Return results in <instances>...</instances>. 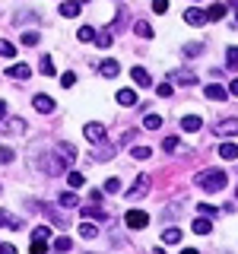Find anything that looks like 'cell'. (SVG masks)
Instances as JSON below:
<instances>
[{"label":"cell","instance_id":"37","mask_svg":"<svg viewBox=\"0 0 238 254\" xmlns=\"http://www.w3.org/2000/svg\"><path fill=\"white\" fill-rule=\"evenodd\" d=\"M197 210H200V216H206V219H213V216H216V206H213V203H200V206H197Z\"/></svg>","mask_w":238,"mask_h":254},{"label":"cell","instance_id":"32","mask_svg":"<svg viewBox=\"0 0 238 254\" xmlns=\"http://www.w3.org/2000/svg\"><path fill=\"white\" fill-rule=\"evenodd\" d=\"M32 238H38V242H48V238H51V229H48V226L32 229Z\"/></svg>","mask_w":238,"mask_h":254},{"label":"cell","instance_id":"46","mask_svg":"<svg viewBox=\"0 0 238 254\" xmlns=\"http://www.w3.org/2000/svg\"><path fill=\"white\" fill-rule=\"evenodd\" d=\"M200 51H203V45H187V48H184V54H187V58H197Z\"/></svg>","mask_w":238,"mask_h":254},{"label":"cell","instance_id":"21","mask_svg":"<svg viewBox=\"0 0 238 254\" xmlns=\"http://www.w3.org/2000/svg\"><path fill=\"white\" fill-rule=\"evenodd\" d=\"M219 156L226 159V162H232V159H238V146H235V143H222V146H219Z\"/></svg>","mask_w":238,"mask_h":254},{"label":"cell","instance_id":"50","mask_svg":"<svg viewBox=\"0 0 238 254\" xmlns=\"http://www.w3.org/2000/svg\"><path fill=\"white\" fill-rule=\"evenodd\" d=\"M229 92H232V95H238V76L232 79V86H229Z\"/></svg>","mask_w":238,"mask_h":254},{"label":"cell","instance_id":"52","mask_svg":"<svg viewBox=\"0 0 238 254\" xmlns=\"http://www.w3.org/2000/svg\"><path fill=\"white\" fill-rule=\"evenodd\" d=\"M181 254H200L197 248H181Z\"/></svg>","mask_w":238,"mask_h":254},{"label":"cell","instance_id":"31","mask_svg":"<svg viewBox=\"0 0 238 254\" xmlns=\"http://www.w3.org/2000/svg\"><path fill=\"white\" fill-rule=\"evenodd\" d=\"M226 64H229V70H238V48H229L226 51Z\"/></svg>","mask_w":238,"mask_h":254},{"label":"cell","instance_id":"15","mask_svg":"<svg viewBox=\"0 0 238 254\" xmlns=\"http://www.w3.org/2000/svg\"><path fill=\"white\" fill-rule=\"evenodd\" d=\"M79 0H67V3H60V16H67V19H73V16H79Z\"/></svg>","mask_w":238,"mask_h":254},{"label":"cell","instance_id":"26","mask_svg":"<svg viewBox=\"0 0 238 254\" xmlns=\"http://www.w3.org/2000/svg\"><path fill=\"white\" fill-rule=\"evenodd\" d=\"M60 203H63V210H73V206H79V200H76V194H73V190L60 194Z\"/></svg>","mask_w":238,"mask_h":254},{"label":"cell","instance_id":"49","mask_svg":"<svg viewBox=\"0 0 238 254\" xmlns=\"http://www.w3.org/2000/svg\"><path fill=\"white\" fill-rule=\"evenodd\" d=\"M0 254H19V251H16V245H0Z\"/></svg>","mask_w":238,"mask_h":254},{"label":"cell","instance_id":"41","mask_svg":"<svg viewBox=\"0 0 238 254\" xmlns=\"http://www.w3.org/2000/svg\"><path fill=\"white\" fill-rule=\"evenodd\" d=\"M162 149H165V153H175V149H178V137H165L162 140Z\"/></svg>","mask_w":238,"mask_h":254},{"label":"cell","instance_id":"12","mask_svg":"<svg viewBox=\"0 0 238 254\" xmlns=\"http://www.w3.org/2000/svg\"><path fill=\"white\" fill-rule=\"evenodd\" d=\"M99 70H102V76H118V73H121V64H118L115 58H105L99 64Z\"/></svg>","mask_w":238,"mask_h":254},{"label":"cell","instance_id":"38","mask_svg":"<svg viewBox=\"0 0 238 254\" xmlns=\"http://www.w3.org/2000/svg\"><path fill=\"white\" fill-rule=\"evenodd\" d=\"M0 54H3V58H13V54H16L13 42H6V38H0Z\"/></svg>","mask_w":238,"mask_h":254},{"label":"cell","instance_id":"1","mask_svg":"<svg viewBox=\"0 0 238 254\" xmlns=\"http://www.w3.org/2000/svg\"><path fill=\"white\" fill-rule=\"evenodd\" d=\"M194 185L203 188V190H222V188L229 185V175L222 172V169H203V172L194 178Z\"/></svg>","mask_w":238,"mask_h":254},{"label":"cell","instance_id":"36","mask_svg":"<svg viewBox=\"0 0 238 254\" xmlns=\"http://www.w3.org/2000/svg\"><path fill=\"white\" fill-rule=\"evenodd\" d=\"M29 251H32V254H48V242H38V238H32Z\"/></svg>","mask_w":238,"mask_h":254},{"label":"cell","instance_id":"20","mask_svg":"<svg viewBox=\"0 0 238 254\" xmlns=\"http://www.w3.org/2000/svg\"><path fill=\"white\" fill-rule=\"evenodd\" d=\"M92 156L99 159V162H105V159H111V156H115V146H111V143H99V149H95Z\"/></svg>","mask_w":238,"mask_h":254},{"label":"cell","instance_id":"34","mask_svg":"<svg viewBox=\"0 0 238 254\" xmlns=\"http://www.w3.org/2000/svg\"><path fill=\"white\" fill-rule=\"evenodd\" d=\"M42 73H45V76H54V61H51V54H45V58H42Z\"/></svg>","mask_w":238,"mask_h":254},{"label":"cell","instance_id":"10","mask_svg":"<svg viewBox=\"0 0 238 254\" xmlns=\"http://www.w3.org/2000/svg\"><path fill=\"white\" fill-rule=\"evenodd\" d=\"M6 76H13V79H19V83H22V79L32 76V67H29V64H13V67L6 70Z\"/></svg>","mask_w":238,"mask_h":254},{"label":"cell","instance_id":"43","mask_svg":"<svg viewBox=\"0 0 238 254\" xmlns=\"http://www.w3.org/2000/svg\"><path fill=\"white\" fill-rule=\"evenodd\" d=\"M6 162H13V149L10 146H0V165H6Z\"/></svg>","mask_w":238,"mask_h":254},{"label":"cell","instance_id":"24","mask_svg":"<svg viewBox=\"0 0 238 254\" xmlns=\"http://www.w3.org/2000/svg\"><path fill=\"white\" fill-rule=\"evenodd\" d=\"M83 219H105V210H99V206H83Z\"/></svg>","mask_w":238,"mask_h":254},{"label":"cell","instance_id":"9","mask_svg":"<svg viewBox=\"0 0 238 254\" xmlns=\"http://www.w3.org/2000/svg\"><path fill=\"white\" fill-rule=\"evenodd\" d=\"M200 127H203V118H200V115L181 118V130H184V133H194V130H200Z\"/></svg>","mask_w":238,"mask_h":254},{"label":"cell","instance_id":"47","mask_svg":"<svg viewBox=\"0 0 238 254\" xmlns=\"http://www.w3.org/2000/svg\"><path fill=\"white\" fill-rule=\"evenodd\" d=\"M73 83H76V73H63V76H60V86H67V89H70Z\"/></svg>","mask_w":238,"mask_h":254},{"label":"cell","instance_id":"55","mask_svg":"<svg viewBox=\"0 0 238 254\" xmlns=\"http://www.w3.org/2000/svg\"><path fill=\"white\" fill-rule=\"evenodd\" d=\"M79 3H89V0H79Z\"/></svg>","mask_w":238,"mask_h":254},{"label":"cell","instance_id":"33","mask_svg":"<svg viewBox=\"0 0 238 254\" xmlns=\"http://www.w3.org/2000/svg\"><path fill=\"white\" fill-rule=\"evenodd\" d=\"M172 92H175V86H172V83H159V86H156V95H159V99H169Z\"/></svg>","mask_w":238,"mask_h":254},{"label":"cell","instance_id":"54","mask_svg":"<svg viewBox=\"0 0 238 254\" xmlns=\"http://www.w3.org/2000/svg\"><path fill=\"white\" fill-rule=\"evenodd\" d=\"M232 3H235V19H238V0H232Z\"/></svg>","mask_w":238,"mask_h":254},{"label":"cell","instance_id":"4","mask_svg":"<svg viewBox=\"0 0 238 254\" xmlns=\"http://www.w3.org/2000/svg\"><path fill=\"white\" fill-rule=\"evenodd\" d=\"M216 137H238V118H226V121L216 124Z\"/></svg>","mask_w":238,"mask_h":254},{"label":"cell","instance_id":"29","mask_svg":"<svg viewBox=\"0 0 238 254\" xmlns=\"http://www.w3.org/2000/svg\"><path fill=\"white\" fill-rule=\"evenodd\" d=\"M133 32H137L140 38H153V26H149V22H143V19L137 22V26H133Z\"/></svg>","mask_w":238,"mask_h":254},{"label":"cell","instance_id":"22","mask_svg":"<svg viewBox=\"0 0 238 254\" xmlns=\"http://www.w3.org/2000/svg\"><path fill=\"white\" fill-rule=\"evenodd\" d=\"M190 229H194V232H197V235H210V229H213V222H210V219H206V216H200V219H194V226H190Z\"/></svg>","mask_w":238,"mask_h":254},{"label":"cell","instance_id":"23","mask_svg":"<svg viewBox=\"0 0 238 254\" xmlns=\"http://www.w3.org/2000/svg\"><path fill=\"white\" fill-rule=\"evenodd\" d=\"M162 242L165 245H178L181 242V229H162Z\"/></svg>","mask_w":238,"mask_h":254},{"label":"cell","instance_id":"27","mask_svg":"<svg viewBox=\"0 0 238 254\" xmlns=\"http://www.w3.org/2000/svg\"><path fill=\"white\" fill-rule=\"evenodd\" d=\"M143 127H146V130H159V127H162V118H159V115H146V118H143Z\"/></svg>","mask_w":238,"mask_h":254},{"label":"cell","instance_id":"48","mask_svg":"<svg viewBox=\"0 0 238 254\" xmlns=\"http://www.w3.org/2000/svg\"><path fill=\"white\" fill-rule=\"evenodd\" d=\"M95 42H99V48H108V45H111V35H108V32H102Z\"/></svg>","mask_w":238,"mask_h":254},{"label":"cell","instance_id":"16","mask_svg":"<svg viewBox=\"0 0 238 254\" xmlns=\"http://www.w3.org/2000/svg\"><path fill=\"white\" fill-rule=\"evenodd\" d=\"M95 235H99V226H95V222H89V219L79 222V238H95Z\"/></svg>","mask_w":238,"mask_h":254},{"label":"cell","instance_id":"13","mask_svg":"<svg viewBox=\"0 0 238 254\" xmlns=\"http://www.w3.org/2000/svg\"><path fill=\"white\" fill-rule=\"evenodd\" d=\"M58 153H60L63 162H67V169L76 162V149H73V143H60V146H58Z\"/></svg>","mask_w":238,"mask_h":254},{"label":"cell","instance_id":"18","mask_svg":"<svg viewBox=\"0 0 238 254\" xmlns=\"http://www.w3.org/2000/svg\"><path fill=\"white\" fill-rule=\"evenodd\" d=\"M118 102H121L124 108H133V105H137V92H133V89H121V92H118Z\"/></svg>","mask_w":238,"mask_h":254},{"label":"cell","instance_id":"6","mask_svg":"<svg viewBox=\"0 0 238 254\" xmlns=\"http://www.w3.org/2000/svg\"><path fill=\"white\" fill-rule=\"evenodd\" d=\"M130 79L140 86V89H149V86H153V76H149L143 67H133V70H130Z\"/></svg>","mask_w":238,"mask_h":254},{"label":"cell","instance_id":"35","mask_svg":"<svg viewBox=\"0 0 238 254\" xmlns=\"http://www.w3.org/2000/svg\"><path fill=\"white\" fill-rule=\"evenodd\" d=\"M130 156H133V159H149V156H153V149H149V146H133Z\"/></svg>","mask_w":238,"mask_h":254},{"label":"cell","instance_id":"53","mask_svg":"<svg viewBox=\"0 0 238 254\" xmlns=\"http://www.w3.org/2000/svg\"><path fill=\"white\" fill-rule=\"evenodd\" d=\"M149 254H169V251H165V248H153V251H149Z\"/></svg>","mask_w":238,"mask_h":254},{"label":"cell","instance_id":"8","mask_svg":"<svg viewBox=\"0 0 238 254\" xmlns=\"http://www.w3.org/2000/svg\"><path fill=\"white\" fill-rule=\"evenodd\" d=\"M32 105H35V111H42V115H51V111H54V99H51V95H35Z\"/></svg>","mask_w":238,"mask_h":254},{"label":"cell","instance_id":"14","mask_svg":"<svg viewBox=\"0 0 238 254\" xmlns=\"http://www.w3.org/2000/svg\"><path fill=\"white\" fill-rule=\"evenodd\" d=\"M0 226H6V229H13V232H16V229H22L26 222H22L19 216H10L6 210H0Z\"/></svg>","mask_w":238,"mask_h":254},{"label":"cell","instance_id":"28","mask_svg":"<svg viewBox=\"0 0 238 254\" xmlns=\"http://www.w3.org/2000/svg\"><path fill=\"white\" fill-rule=\"evenodd\" d=\"M67 185L76 190V188H83V185H86V178H83L79 172H67Z\"/></svg>","mask_w":238,"mask_h":254},{"label":"cell","instance_id":"5","mask_svg":"<svg viewBox=\"0 0 238 254\" xmlns=\"http://www.w3.org/2000/svg\"><path fill=\"white\" fill-rule=\"evenodd\" d=\"M149 190V175H140L137 181H133V188L127 190V197H130V200H137V197H143Z\"/></svg>","mask_w":238,"mask_h":254},{"label":"cell","instance_id":"51","mask_svg":"<svg viewBox=\"0 0 238 254\" xmlns=\"http://www.w3.org/2000/svg\"><path fill=\"white\" fill-rule=\"evenodd\" d=\"M3 115H6V102H0V121H3Z\"/></svg>","mask_w":238,"mask_h":254},{"label":"cell","instance_id":"44","mask_svg":"<svg viewBox=\"0 0 238 254\" xmlns=\"http://www.w3.org/2000/svg\"><path fill=\"white\" fill-rule=\"evenodd\" d=\"M22 45H26V48H35L38 45V35H35V32H26V35H22Z\"/></svg>","mask_w":238,"mask_h":254},{"label":"cell","instance_id":"3","mask_svg":"<svg viewBox=\"0 0 238 254\" xmlns=\"http://www.w3.org/2000/svg\"><path fill=\"white\" fill-rule=\"evenodd\" d=\"M83 133H86V140H92V143H105V140H108V130H105V124H99V121L86 124V127H83Z\"/></svg>","mask_w":238,"mask_h":254},{"label":"cell","instance_id":"25","mask_svg":"<svg viewBox=\"0 0 238 254\" xmlns=\"http://www.w3.org/2000/svg\"><path fill=\"white\" fill-rule=\"evenodd\" d=\"M226 10H229L226 3H213L210 10H206V19H222V16H226Z\"/></svg>","mask_w":238,"mask_h":254},{"label":"cell","instance_id":"17","mask_svg":"<svg viewBox=\"0 0 238 254\" xmlns=\"http://www.w3.org/2000/svg\"><path fill=\"white\" fill-rule=\"evenodd\" d=\"M172 76H175V83H178V86H194V83H197V76L187 73V70H175Z\"/></svg>","mask_w":238,"mask_h":254},{"label":"cell","instance_id":"40","mask_svg":"<svg viewBox=\"0 0 238 254\" xmlns=\"http://www.w3.org/2000/svg\"><path fill=\"white\" fill-rule=\"evenodd\" d=\"M6 127H10L13 133H22V130H26V121H22V118H13V121L6 124Z\"/></svg>","mask_w":238,"mask_h":254},{"label":"cell","instance_id":"45","mask_svg":"<svg viewBox=\"0 0 238 254\" xmlns=\"http://www.w3.org/2000/svg\"><path fill=\"white\" fill-rule=\"evenodd\" d=\"M153 13H169V0H153Z\"/></svg>","mask_w":238,"mask_h":254},{"label":"cell","instance_id":"2","mask_svg":"<svg viewBox=\"0 0 238 254\" xmlns=\"http://www.w3.org/2000/svg\"><path fill=\"white\" fill-rule=\"evenodd\" d=\"M124 222H127V229L140 232V229H146V226H149V216H146L143 210H127V213H124Z\"/></svg>","mask_w":238,"mask_h":254},{"label":"cell","instance_id":"39","mask_svg":"<svg viewBox=\"0 0 238 254\" xmlns=\"http://www.w3.org/2000/svg\"><path fill=\"white\" fill-rule=\"evenodd\" d=\"M42 210H45V213H48V216H51L54 222H63V213H58V210H54L51 203H42Z\"/></svg>","mask_w":238,"mask_h":254},{"label":"cell","instance_id":"30","mask_svg":"<svg viewBox=\"0 0 238 254\" xmlns=\"http://www.w3.org/2000/svg\"><path fill=\"white\" fill-rule=\"evenodd\" d=\"M76 38H79V42H92V38H99V35H95V29H92V26H83V29L76 32Z\"/></svg>","mask_w":238,"mask_h":254},{"label":"cell","instance_id":"19","mask_svg":"<svg viewBox=\"0 0 238 254\" xmlns=\"http://www.w3.org/2000/svg\"><path fill=\"white\" fill-rule=\"evenodd\" d=\"M51 248L58 251V254H63V251H70V248H73V238H67V235H58V238H54V245H51Z\"/></svg>","mask_w":238,"mask_h":254},{"label":"cell","instance_id":"7","mask_svg":"<svg viewBox=\"0 0 238 254\" xmlns=\"http://www.w3.org/2000/svg\"><path fill=\"white\" fill-rule=\"evenodd\" d=\"M203 95H206V99H210V102H226V99H229V92L222 89L219 83H210V86H206V89H203Z\"/></svg>","mask_w":238,"mask_h":254},{"label":"cell","instance_id":"11","mask_svg":"<svg viewBox=\"0 0 238 254\" xmlns=\"http://www.w3.org/2000/svg\"><path fill=\"white\" fill-rule=\"evenodd\" d=\"M184 22H190V26H203V22H206V13L197 10V6H187V10H184Z\"/></svg>","mask_w":238,"mask_h":254},{"label":"cell","instance_id":"42","mask_svg":"<svg viewBox=\"0 0 238 254\" xmlns=\"http://www.w3.org/2000/svg\"><path fill=\"white\" fill-rule=\"evenodd\" d=\"M105 190H108V194H118V190H121V178H108L105 181Z\"/></svg>","mask_w":238,"mask_h":254}]
</instances>
